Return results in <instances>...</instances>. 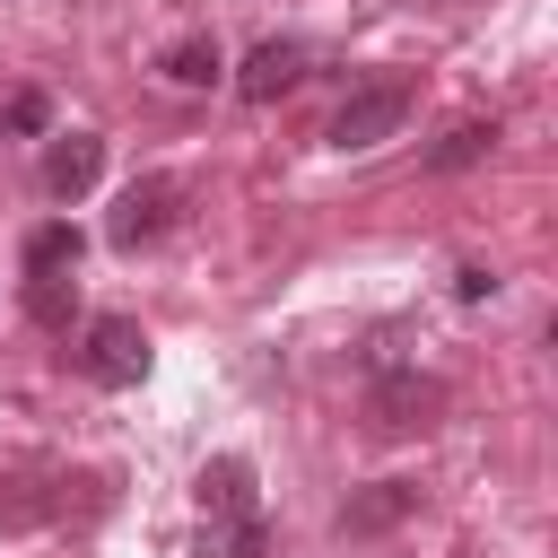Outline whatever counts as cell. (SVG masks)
I'll return each mask as SVG.
<instances>
[{
	"label": "cell",
	"mask_w": 558,
	"mask_h": 558,
	"mask_svg": "<svg viewBox=\"0 0 558 558\" xmlns=\"http://www.w3.org/2000/svg\"><path fill=\"white\" fill-rule=\"evenodd\" d=\"M410 96H418V78H410V70L349 87V96H340V113H331V148H384V140L410 122Z\"/></svg>",
	"instance_id": "cell-1"
},
{
	"label": "cell",
	"mask_w": 558,
	"mask_h": 558,
	"mask_svg": "<svg viewBox=\"0 0 558 558\" xmlns=\"http://www.w3.org/2000/svg\"><path fill=\"white\" fill-rule=\"evenodd\" d=\"M436 418H445V384H436V375L384 366V375L366 384V427H375V436H427Z\"/></svg>",
	"instance_id": "cell-2"
},
{
	"label": "cell",
	"mask_w": 558,
	"mask_h": 558,
	"mask_svg": "<svg viewBox=\"0 0 558 558\" xmlns=\"http://www.w3.org/2000/svg\"><path fill=\"white\" fill-rule=\"evenodd\" d=\"M166 227H174V183H166V174H131V183L113 192L105 244H113V253H140V244H157Z\"/></svg>",
	"instance_id": "cell-3"
},
{
	"label": "cell",
	"mask_w": 558,
	"mask_h": 558,
	"mask_svg": "<svg viewBox=\"0 0 558 558\" xmlns=\"http://www.w3.org/2000/svg\"><path fill=\"white\" fill-rule=\"evenodd\" d=\"M78 366H87L96 384H113V392H122V384H140V375H148V331H140L131 314H96V323H87Z\"/></svg>",
	"instance_id": "cell-4"
},
{
	"label": "cell",
	"mask_w": 558,
	"mask_h": 558,
	"mask_svg": "<svg viewBox=\"0 0 558 558\" xmlns=\"http://www.w3.org/2000/svg\"><path fill=\"white\" fill-rule=\"evenodd\" d=\"M296 78H305V44H296V35H270V44H253V52H244L235 96H244V105H279Z\"/></svg>",
	"instance_id": "cell-5"
},
{
	"label": "cell",
	"mask_w": 558,
	"mask_h": 558,
	"mask_svg": "<svg viewBox=\"0 0 558 558\" xmlns=\"http://www.w3.org/2000/svg\"><path fill=\"white\" fill-rule=\"evenodd\" d=\"M96 174H105V140H96V131H52V148H44V192H52V201H78V192H96Z\"/></svg>",
	"instance_id": "cell-6"
},
{
	"label": "cell",
	"mask_w": 558,
	"mask_h": 558,
	"mask_svg": "<svg viewBox=\"0 0 558 558\" xmlns=\"http://www.w3.org/2000/svg\"><path fill=\"white\" fill-rule=\"evenodd\" d=\"M192 497H201V523H227V514H253V462H244V453H218V462H201V480H192Z\"/></svg>",
	"instance_id": "cell-7"
},
{
	"label": "cell",
	"mask_w": 558,
	"mask_h": 558,
	"mask_svg": "<svg viewBox=\"0 0 558 558\" xmlns=\"http://www.w3.org/2000/svg\"><path fill=\"white\" fill-rule=\"evenodd\" d=\"M401 514H418V480H375V488H357V497L340 506V532L366 541V532H392Z\"/></svg>",
	"instance_id": "cell-8"
},
{
	"label": "cell",
	"mask_w": 558,
	"mask_h": 558,
	"mask_svg": "<svg viewBox=\"0 0 558 558\" xmlns=\"http://www.w3.org/2000/svg\"><path fill=\"white\" fill-rule=\"evenodd\" d=\"M52 480H35V471H0V532H35V523H52Z\"/></svg>",
	"instance_id": "cell-9"
},
{
	"label": "cell",
	"mask_w": 558,
	"mask_h": 558,
	"mask_svg": "<svg viewBox=\"0 0 558 558\" xmlns=\"http://www.w3.org/2000/svg\"><path fill=\"white\" fill-rule=\"evenodd\" d=\"M174 87H218L227 78V52H218V35H183V44H166V61H157Z\"/></svg>",
	"instance_id": "cell-10"
},
{
	"label": "cell",
	"mask_w": 558,
	"mask_h": 558,
	"mask_svg": "<svg viewBox=\"0 0 558 558\" xmlns=\"http://www.w3.org/2000/svg\"><path fill=\"white\" fill-rule=\"evenodd\" d=\"M26 314H35L44 331H70V314H78V270H26Z\"/></svg>",
	"instance_id": "cell-11"
},
{
	"label": "cell",
	"mask_w": 558,
	"mask_h": 558,
	"mask_svg": "<svg viewBox=\"0 0 558 558\" xmlns=\"http://www.w3.org/2000/svg\"><path fill=\"white\" fill-rule=\"evenodd\" d=\"M201 558H270L262 506H253V514H227V523H201Z\"/></svg>",
	"instance_id": "cell-12"
},
{
	"label": "cell",
	"mask_w": 558,
	"mask_h": 558,
	"mask_svg": "<svg viewBox=\"0 0 558 558\" xmlns=\"http://www.w3.org/2000/svg\"><path fill=\"white\" fill-rule=\"evenodd\" d=\"M78 253H87V235H78L70 218L26 227V270H78Z\"/></svg>",
	"instance_id": "cell-13"
},
{
	"label": "cell",
	"mask_w": 558,
	"mask_h": 558,
	"mask_svg": "<svg viewBox=\"0 0 558 558\" xmlns=\"http://www.w3.org/2000/svg\"><path fill=\"white\" fill-rule=\"evenodd\" d=\"M488 148H497V122H453V131L427 148V166H436V174H462V166H480Z\"/></svg>",
	"instance_id": "cell-14"
},
{
	"label": "cell",
	"mask_w": 558,
	"mask_h": 558,
	"mask_svg": "<svg viewBox=\"0 0 558 558\" xmlns=\"http://www.w3.org/2000/svg\"><path fill=\"white\" fill-rule=\"evenodd\" d=\"M0 122H9V131H44V122H52V105L26 87V96H9V113H0Z\"/></svg>",
	"instance_id": "cell-15"
},
{
	"label": "cell",
	"mask_w": 558,
	"mask_h": 558,
	"mask_svg": "<svg viewBox=\"0 0 558 558\" xmlns=\"http://www.w3.org/2000/svg\"><path fill=\"white\" fill-rule=\"evenodd\" d=\"M453 296H462V305H488V296H497V270L462 262V270H453Z\"/></svg>",
	"instance_id": "cell-16"
}]
</instances>
